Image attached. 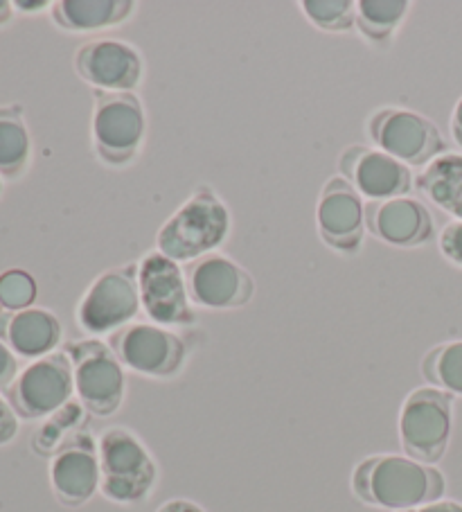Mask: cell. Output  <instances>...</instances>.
Here are the masks:
<instances>
[{
  "label": "cell",
  "mask_w": 462,
  "mask_h": 512,
  "mask_svg": "<svg viewBox=\"0 0 462 512\" xmlns=\"http://www.w3.org/2000/svg\"><path fill=\"white\" fill-rule=\"evenodd\" d=\"M350 488L370 508L402 512L444 499L447 479L435 465L404 454H372L352 470Z\"/></svg>",
  "instance_id": "1"
},
{
  "label": "cell",
  "mask_w": 462,
  "mask_h": 512,
  "mask_svg": "<svg viewBox=\"0 0 462 512\" xmlns=\"http://www.w3.org/2000/svg\"><path fill=\"white\" fill-rule=\"evenodd\" d=\"M230 228L233 217L226 201L210 185H199L158 228L156 251L179 264H190L217 253Z\"/></svg>",
  "instance_id": "2"
},
{
  "label": "cell",
  "mask_w": 462,
  "mask_h": 512,
  "mask_svg": "<svg viewBox=\"0 0 462 512\" xmlns=\"http://www.w3.org/2000/svg\"><path fill=\"white\" fill-rule=\"evenodd\" d=\"M100 452V492L118 506H138L156 490L158 463L142 438L129 427L115 425L97 438Z\"/></svg>",
  "instance_id": "3"
},
{
  "label": "cell",
  "mask_w": 462,
  "mask_h": 512,
  "mask_svg": "<svg viewBox=\"0 0 462 512\" xmlns=\"http://www.w3.org/2000/svg\"><path fill=\"white\" fill-rule=\"evenodd\" d=\"M453 431V395L433 386L415 388L399 409L397 434L404 456L426 465L440 463Z\"/></svg>",
  "instance_id": "4"
},
{
  "label": "cell",
  "mask_w": 462,
  "mask_h": 512,
  "mask_svg": "<svg viewBox=\"0 0 462 512\" xmlns=\"http://www.w3.org/2000/svg\"><path fill=\"white\" fill-rule=\"evenodd\" d=\"M145 136L147 113L138 95L95 91L91 138L100 163L127 167L136 161Z\"/></svg>",
  "instance_id": "5"
},
{
  "label": "cell",
  "mask_w": 462,
  "mask_h": 512,
  "mask_svg": "<svg viewBox=\"0 0 462 512\" xmlns=\"http://www.w3.org/2000/svg\"><path fill=\"white\" fill-rule=\"evenodd\" d=\"M73 364L75 395L95 418H111L127 397V373L109 343L100 339L73 341L66 348Z\"/></svg>",
  "instance_id": "6"
},
{
  "label": "cell",
  "mask_w": 462,
  "mask_h": 512,
  "mask_svg": "<svg viewBox=\"0 0 462 512\" xmlns=\"http://www.w3.org/2000/svg\"><path fill=\"white\" fill-rule=\"evenodd\" d=\"M368 138L379 152L413 167L429 165L447 152V143L435 122L422 113L399 107H384L372 113L366 122Z\"/></svg>",
  "instance_id": "7"
},
{
  "label": "cell",
  "mask_w": 462,
  "mask_h": 512,
  "mask_svg": "<svg viewBox=\"0 0 462 512\" xmlns=\"http://www.w3.org/2000/svg\"><path fill=\"white\" fill-rule=\"evenodd\" d=\"M138 296L140 310L151 323L161 328H185L197 321L192 298L179 262L161 251H149L138 262Z\"/></svg>",
  "instance_id": "8"
},
{
  "label": "cell",
  "mask_w": 462,
  "mask_h": 512,
  "mask_svg": "<svg viewBox=\"0 0 462 512\" xmlns=\"http://www.w3.org/2000/svg\"><path fill=\"white\" fill-rule=\"evenodd\" d=\"M138 262L97 276L77 305V325L91 337H111L133 323L140 312Z\"/></svg>",
  "instance_id": "9"
},
{
  "label": "cell",
  "mask_w": 462,
  "mask_h": 512,
  "mask_svg": "<svg viewBox=\"0 0 462 512\" xmlns=\"http://www.w3.org/2000/svg\"><path fill=\"white\" fill-rule=\"evenodd\" d=\"M109 348L124 370L149 377L172 379L188 361V346L179 334L156 323H129L109 337Z\"/></svg>",
  "instance_id": "10"
},
{
  "label": "cell",
  "mask_w": 462,
  "mask_h": 512,
  "mask_svg": "<svg viewBox=\"0 0 462 512\" xmlns=\"http://www.w3.org/2000/svg\"><path fill=\"white\" fill-rule=\"evenodd\" d=\"M73 364L64 352H52L25 366L14 384L7 388L16 416L23 420H46L73 402Z\"/></svg>",
  "instance_id": "11"
},
{
  "label": "cell",
  "mask_w": 462,
  "mask_h": 512,
  "mask_svg": "<svg viewBox=\"0 0 462 512\" xmlns=\"http://www.w3.org/2000/svg\"><path fill=\"white\" fill-rule=\"evenodd\" d=\"M185 282L192 305L203 310H239L255 296V280L242 264L224 253H210L185 264Z\"/></svg>",
  "instance_id": "12"
},
{
  "label": "cell",
  "mask_w": 462,
  "mask_h": 512,
  "mask_svg": "<svg viewBox=\"0 0 462 512\" xmlns=\"http://www.w3.org/2000/svg\"><path fill=\"white\" fill-rule=\"evenodd\" d=\"M50 488L64 508H82L100 492V452L88 431H77L50 458Z\"/></svg>",
  "instance_id": "13"
},
{
  "label": "cell",
  "mask_w": 462,
  "mask_h": 512,
  "mask_svg": "<svg viewBox=\"0 0 462 512\" xmlns=\"http://www.w3.org/2000/svg\"><path fill=\"white\" fill-rule=\"evenodd\" d=\"M316 228L332 251L354 255L366 235V203L343 176H332L323 185L316 203Z\"/></svg>",
  "instance_id": "14"
},
{
  "label": "cell",
  "mask_w": 462,
  "mask_h": 512,
  "mask_svg": "<svg viewBox=\"0 0 462 512\" xmlns=\"http://www.w3.org/2000/svg\"><path fill=\"white\" fill-rule=\"evenodd\" d=\"M75 70L95 91L131 93L145 77V59L127 41L97 39L77 50Z\"/></svg>",
  "instance_id": "15"
},
{
  "label": "cell",
  "mask_w": 462,
  "mask_h": 512,
  "mask_svg": "<svg viewBox=\"0 0 462 512\" xmlns=\"http://www.w3.org/2000/svg\"><path fill=\"white\" fill-rule=\"evenodd\" d=\"M339 172L368 201L406 197L413 188V170L375 147L350 145L339 158Z\"/></svg>",
  "instance_id": "16"
},
{
  "label": "cell",
  "mask_w": 462,
  "mask_h": 512,
  "mask_svg": "<svg viewBox=\"0 0 462 512\" xmlns=\"http://www.w3.org/2000/svg\"><path fill=\"white\" fill-rule=\"evenodd\" d=\"M366 231L395 249H417L431 240L435 228L431 210L413 197L366 203Z\"/></svg>",
  "instance_id": "17"
},
{
  "label": "cell",
  "mask_w": 462,
  "mask_h": 512,
  "mask_svg": "<svg viewBox=\"0 0 462 512\" xmlns=\"http://www.w3.org/2000/svg\"><path fill=\"white\" fill-rule=\"evenodd\" d=\"M61 323L52 312L41 307H28L21 312L0 316V339L16 357L37 361L57 352L61 343Z\"/></svg>",
  "instance_id": "18"
},
{
  "label": "cell",
  "mask_w": 462,
  "mask_h": 512,
  "mask_svg": "<svg viewBox=\"0 0 462 512\" xmlns=\"http://www.w3.org/2000/svg\"><path fill=\"white\" fill-rule=\"evenodd\" d=\"M133 12V0H59L52 5V21L66 32H97L118 28Z\"/></svg>",
  "instance_id": "19"
},
{
  "label": "cell",
  "mask_w": 462,
  "mask_h": 512,
  "mask_svg": "<svg viewBox=\"0 0 462 512\" xmlns=\"http://www.w3.org/2000/svg\"><path fill=\"white\" fill-rule=\"evenodd\" d=\"M415 188L433 206L462 222V154L444 152L417 174Z\"/></svg>",
  "instance_id": "20"
},
{
  "label": "cell",
  "mask_w": 462,
  "mask_h": 512,
  "mask_svg": "<svg viewBox=\"0 0 462 512\" xmlns=\"http://www.w3.org/2000/svg\"><path fill=\"white\" fill-rule=\"evenodd\" d=\"M411 3L408 0H359L357 30L372 46H388L402 28Z\"/></svg>",
  "instance_id": "21"
},
{
  "label": "cell",
  "mask_w": 462,
  "mask_h": 512,
  "mask_svg": "<svg viewBox=\"0 0 462 512\" xmlns=\"http://www.w3.org/2000/svg\"><path fill=\"white\" fill-rule=\"evenodd\" d=\"M30 134L16 109H0V174L16 179L30 163Z\"/></svg>",
  "instance_id": "22"
},
{
  "label": "cell",
  "mask_w": 462,
  "mask_h": 512,
  "mask_svg": "<svg viewBox=\"0 0 462 512\" xmlns=\"http://www.w3.org/2000/svg\"><path fill=\"white\" fill-rule=\"evenodd\" d=\"M420 370L429 386L462 397V339L431 348L424 355Z\"/></svg>",
  "instance_id": "23"
},
{
  "label": "cell",
  "mask_w": 462,
  "mask_h": 512,
  "mask_svg": "<svg viewBox=\"0 0 462 512\" xmlns=\"http://www.w3.org/2000/svg\"><path fill=\"white\" fill-rule=\"evenodd\" d=\"M84 413L88 411L84 409L82 402H68L64 409H59L55 413V416L46 418V422H43L37 436L32 440V447L43 456H52L70 436L82 431L79 427H82L84 422Z\"/></svg>",
  "instance_id": "24"
},
{
  "label": "cell",
  "mask_w": 462,
  "mask_h": 512,
  "mask_svg": "<svg viewBox=\"0 0 462 512\" xmlns=\"http://www.w3.org/2000/svg\"><path fill=\"white\" fill-rule=\"evenodd\" d=\"M305 19L323 32H350L357 28V3L352 0H300Z\"/></svg>",
  "instance_id": "25"
},
{
  "label": "cell",
  "mask_w": 462,
  "mask_h": 512,
  "mask_svg": "<svg viewBox=\"0 0 462 512\" xmlns=\"http://www.w3.org/2000/svg\"><path fill=\"white\" fill-rule=\"evenodd\" d=\"M37 298V282L21 269L5 271L0 276V307L10 312L28 310Z\"/></svg>",
  "instance_id": "26"
},
{
  "label": "cell",
  "mask_w": 462,
  "mask_h": 512,
  "mask_svg": "<svg viewBox=\"0 0 462 512\" xmlns=\"http://www.w3.org/2000/svg\"><path fill=\"white\" fill-rule=\"evenodd\" d=\"M438 246L444 260L462 269V222H449L444 226Z\"/></svg>",
  "instance_id": "27"
},
{
  "label": "cell",
  "mask_w": 462,
  "mask_h": 512,
  "mask_svg": "<svg viewBox=\"0 0 462 512\" xmlns=\"http://www.w3.org/2000/svg\"><path fill=\"white\" fill-rule=\"evenodd\" d=\"M16 434H19V416L12 409L10 400L0 395V447L10 445Z\"/></svg>",
  "instance_id": "28"
},
{
  "label": "cell",
  "mask_w": 462,
  "mask_h": 512,
  "mask_svg": "<svg viewBox=\"0 0 462 512\" xmlns=\"http://www.w3.org/2000/svg\"><path fill=\"white\" fill-rule=\"evenodd\" d=\"M19 373V359L7 348V343L0 339V391H7L14 384V379L19 377Z\"/></svg>",
  "instance_id": "29"
},
{
  "label": "cell",
  "mask_w": 462,
  "mask_h": 512,
  "mask_svg": "<svg viewBox=\"0 0 462 512\" xmlns=\"http://www.w3.org/2000/svg\"><path fill=\"white\" fill-rule=\"evenodd\" d=\"M156 512H208L203 506H199L197 501H190V499H167L165 503L156 508Z\"/></svg>",
  "instance_id": "30"
},
{
  "label": "cell",
  "mask_w": 462,
  "mask_h": 512,
  "mask_svg": "<svg viewBox=\"0 0 462 512\" xmlns=\"http://www.w3.org/2000/svg\"><path fill=\"white\" fill-rule=\"evenodd\" d=\"M402 512H462V501L440 499V501L424 503V506H417V508H411V510H402Z\"/></svg>",
  "instance_id": "31"
},
{
  "label": "cell",
  "mask_w": 462,
  "mask_h": 512,
  "mask_svg": "<svg viewBox=\"0 0 462 512\" xmlns=\"http://www.w3.org/2000/svg\"><path fill=\"white\" fill-rule=\"evenodd\" d=\"M451 136L458 143V147L462 149V95L458 97L456 107H453V111H451Z\"/></svg>",
  "instance_id": "32"
},
{
  "label": "cell",
  "mask_w": 462,
  "mask_h": 512,
  "mask_svg": "<svg viewBox=\"0 0 462 512\" xmlns=\"http://www.w3.org/2000/svg\"><path fill=\"white\" fill-rule=\"evenodd\" d=\"M52 5L55 3H48V0H37V3H28V0H19V3H14L16 10H23L28 14H34V12H41V10H52Z\"/></svg>",
  "instance_id": "33"
},
{
  "label": "cell",
  "mask_w": 462,
  "mask_h": 512,
  "mask_svg": "<svg viewBox=\"0 0 462 512\" xmlns=\"http://www.w3.org/2000/svg\"><path fill=\"white\" fill-rule=\"evenodd\" d=\"M12 3H7V0H0V25L7 23L12 19Z\"/></svg>",
  "instance_id": "34"
}]
</instances>
